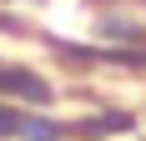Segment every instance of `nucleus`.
<instances>
[{
  "instance_id": "1",
  "label": "nucleus",
  "mask_w": 146,
  "mask_h": 141,
  "mask_svg": "<svg viewBox=\"0 0 146 141\" xmlns=\"http://www.w3.org/2000/svg\"><path fill=\"white\" fill-rule=\"evenodd\" d=\"M0 91H15V96H30V101H50V86L30 70H0Z\"/></svg>"
},
{
  "instance_id": "2",
  "label": "nucleus",
  "mask_w": 146,
  "mask_h": 141,
  "mask_svg": "<svg viewBox=\"0 0 146 141\" xmlns=\"http://www.w3.org/2000/svg\"><path fill=\"white\" fill-rule=\"evenodd\" d=\"M20 136H25V141H50V136H56V126H45V121H25Z\"/></svg>"
}]
</instances>
